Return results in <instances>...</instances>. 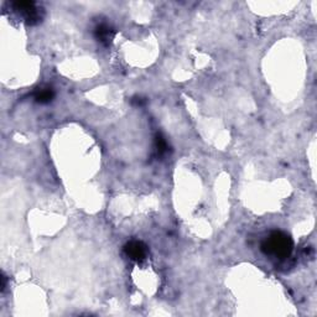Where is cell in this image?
<instances>
[{
    "mask_svg": "<svg viewBox=\"0 0 317 317\" xmlns=\"http://www.w3.org/2000/svg\"><path fill=\"white\" fill-rule=\"evenodd\" d=\"M260 249L265 255H270L278 259H285L292 253L294 242L285 232L274 230L262 242Z\"/></svg>",
    "mask_w": 317,
    "mask_h": 317,
    "instance_id": "cell-1",
    "label": "cell"
},
{
    "mask_svg": "<svg viewBox=\"0 0 317 317\" xmlns=\"http://www.w3.org/2000/svg\"><path fill=\"white\" fill-rule=\"evenodd\" d=\"M13 9L20 13L25 19L28 25H36L42 20L41 9H39L35 2H14L12 3Z\"/></svg>",
    "mask_w": 317,
    "mask_h": 317,
    "instance_id": "cell-2",
    "label": "cell"
},
{
    "mask_svg": "<svg viewBox=\"0 0 317 317\" xmlns=\"http://www.w3.org/2000/svg\"><path fill=\"white\" fill-rule=\"evenodd\" d=\"M124 253L134 262H143L147 255V247L141 241L133 239L124 246Z\"/></svg>",
    "mask_w": 317,
    "mask_h": 317,
    "instance_id": "cell-3",
    "label": "cell"
},
{
    "mask_svg": "<svg viewBox=\"0 0 317 317\" xmlns=\"http://www.w3.org/2000/svg\"><path fill=\"white\" fill-rule=\"evenodd\" d=\"M115 36V30L109 24L101 23L95 28V37L98 42L104 46H109Z\"/></svg>",
    "mask_w": 317,
    "mask_h": 317,
    "instance_id": "cell-4",
    "label": "cell"
},
{
    "mask_svg": "<svg viewBox=\"0 0 317 317\" xmlns=\"http://www.w3.org/2000/svg\"><path fill=\"white\" fill-rule=\"evenodd\" d=\"M53 97H55V92H53L52 88H40L35 93V101L40 104H47L52 101Z\"/></svg>",
    "mask_w": 317,
    "mask_h": 317,
    "instance_id": "cell-5",
    "label": "cell"
},
{
    "mask_svg": "<svg viewBox=\"0 0 317 317\" xmlns=\"http://www.w3.org/2000/svg\"><path fill=\"white\" fill-rule=\"evenodd\" d=\"M155 147H156V151L158 155H164L168 152V143H166L165 138H164L161 134H157L155 136Z\"/></svg>",
    "mask_w": 317,
    "mask_h": 317,
    "instance_id": "cell-6",
    "label": "cell"
},
{
    "mask_svg": "<svg viewBox=\"0 0 317 317\" xmlns=\"http://www.w3.org/2000/svg\"><path fill=\"white\" fill-rule=\"evenodd\" d=\"M131 103L135 104V106H143V104L145 103V101L141 97H134L133 99H131Z\"/></svg>",
    "mask_w": 317,
    "mask_h": 317,
    "instance_id": "cell-7",
    "label": "cell"
},
{
    "mask_svg": "<svg viewBox=\"0 0 317 317\" xmlns=\"http://www.w3.org/2000/svg\"><path fill=\"white\" fill-rule=\"evenodd\" d=\"M5 287H7V276L3 274L2 275V290H5Z\"/></svg>",
    "mask_w": 317,
    "mask_h": 317,
    "instance_id": "cell-8",
    "label": "cell"
}]
</instances>
